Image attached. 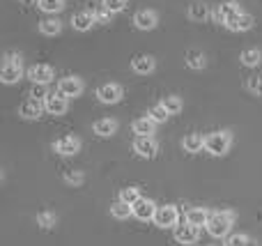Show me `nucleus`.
Listing matches in <instances>:
<instances>
[{"label": "nucleus", "instance_id": "obj_1", "mask_svg": "<svg viewBox=\"0 0 262 246\" xmlns=\"http://www.w3.org/2000/svg\"><path fill=\"white\" fill-rule=\"evenodd\" d=\"M235 223V212L232 210H221L214 212L207 221V233L212 237H228L230 235V228Z\"/></svg>", "mask_w": 262, "mask_h": 246}, {"label": "nucleus", "instance_id": "obj_2", "mask_svg": "<svg viewBox=\"0 0 262 246\" xmlns=\"http://www.w3.org/2000/svg\"><path fill=\"white\" fill-rule=\"evenodd\" d=\"M232 145V133L230 131H214L205 136V152L214 156H223Z\"/></svg>", "mask_w": 262, "mask_h": 246}, {"label": "nucleus", "instance_id": "obj_3", "mask_svg": "<svg viewBox=\"0 0 262 246\" xmlns=\"http://www.w3.org/2000/svg\"><path fill=\"white\" fill-rule=\"evenodd\" d=\"M23 76V67H21V55L18 53H7L3 62V72H0V81L5 85H14L18 78Z\"/></svg>", "mask_w": 262, "mask_h": 246}, {"label": "nucleus", "instance_id": "obj_4", "mask_svg": "<svg viewBox=\"0 0 262 246\" xmlns=\"http://www.w3.org/2000/svg\"><path fill=\"white\" fill-rule=\"evenodd\" d=\"M44 106L51 115H64L69 108V97H64L62 92H49V97L44 99Z\"/></svg>", "mask_w": 262, "mask_h": 246}, {"label": "nucleus", "instance_id": "obj_5", "mask_svg": "<svg viewBox=\"0 0 262 246\" xmlns=\"http://www.w3.org/2000/svg\"><path fill=\"white\" fill-rule=\"evenodd\" d=\"M242 9H239V3H235V0H228V3H221V5H216L214 7V12H212V18L216 23H223L226 26L228 21H230L232 16H237Z\"/></svg>", "mask_w": 262, "mask_h": 246}, {"label": "nucleus", "instance_id": "obj_6", "mask_svg": "<svg viewBox=\"0 0 262 246\" xmlns=\"http://www.w3.org/2000/svg\"><path fill=\"white\" fill-rule=\"evenodd\" d=\"M177 219H180V214H177V210L172 205H163V207H157V214H154V223L159 226V228H172V226L177 223Z\"/></svg>", "mask_w": 262, "mask_h": 246}, {"label": "nucleus", "instance_id": "obj_7", "mask_svg": "<svg viewBox=\"0 0 262 246\" xmlns=\"http://www.w3.org/2000/svg\"><path fill=\"white\" fill-rule=\"evenodd\" d=\"M134 150H136V154L143 156V159H152L159 152V143L154 141L152 136H138L134 141Z\"/></svg>", "mask_w": 262, "mask_h": 246}, {"label": "nucleus", "instance_id": "obj_8", "mask_svg": "<svg viewBox=\"0 0 262 246\" xmlns=\"http://www.w3.org/2000/svg\"><path fill=\"white\" fill-rule=\"evenodd\" d=\"M46 110V106H44V101L41 99H26L21 106H18V115L21 118H26V120H37L41 113Z\"/></svg>", "mask_w": 262, "mask_h": 246}, {"label": "nucleus", "instance_id": "obj_9", "mask_svg": "<svg viewBox=\"0 0 262 246\" xmlns=\"http://www.w3.org/2000/svg\"><path fill=\"white\" fill-rule=\"evenodd\" d=\"M53 150L58 152V154L72 156V154H76V152L81 150V141H78L76 136H62V138H58V141L53 143Z\"/></svg>", "mask_w": 262, "mask_h": 246}, {"label": "nucleus", "instance_id": "obj_10", "mask_svg": "<svg viewBox=\"0 0 262 246\" xmlns=\"http://www.w3.org/2000/svg\"><path fill=\"white\" fill-rule=\"evenodd\" d=\"M97 97H99L101 104H118L122 99V87L118 83H106V85H101L97 90Z\"/></svg>", "mask_w": 262, "mask_h": 246}, {"label": "nucleus", "instance_id": "obj_11", "mask_svg": "<svg viewBox=\"0 0 262 246\" xmlns=\"http://www.w3.org/2000/svg\"><path fill=\"white\" fill-rule=\"evenodd\" d=\"M28 78H30L32 83H51L55 78V72L51 64H35V67L28 69Z\"/></svg>", "mask_w": 262, "mask_h": 246}, {"label": "nucleus", "instance_id": "obj_12", "mask_svg": "<svg viewBox=\"0 0 262 246\" xmlns=\"http://www.w3.org/2000/svg\"><path fill=\"white\" fill-rule=\"evenodd\" d=\"M159 23V16L157 12H152V9H140V12H136L134 16V26L138 28V30H154Z\"/></svg>", "mask_w": 262, "mask_h": 246}, {"label": "nucleus", "instance_id": "obj_13", "mask_svg": "<svg viewBox=\"0 0 262 246\" xmlns=\"http://www.w3.org/2000/svg\"><path fill=\"white\" fill-rule=\"evenodd\" d=\"M198 237H200L198 226L189 223V221H186V226H177L175 228V239L180 244H195L198 242Z\"/></svg>", "mask_w": 262, "mask_h": 246}, {"label": "nucleus", "instance_id": "obj_14", "mask_svg": "<svg viewBox=\"0 0 262 246\" xmlns=\"http://www.w3.org/2000/svg\"><path fill=\"white\" fill-rule=\"evenodd\" d=\"M131 207H134V216L138 221H149V219H154V214H157V205H154L152 200H147V198L136 200Z\"/></svg>", "mask_w": 262, "mask_h": 246}, {"label": "nucleus", "instance_id": "obj_15", "mask_svg": "<svg viewBox=\"0 0 262 246\" xmlns=\"http://www.w3.org/2000/svg\"><path fill=\"white\" fill-rule=\"evenodd\" d=\"M58 90L62 92L64 97H78L83 92V81L78 76H64L62 81L58 83Z\"/></svg>", "mask_w": 262, "mask_h": 246}, {"label": "nucleus", "instance_id": "obj_16", "mask_svg": "<svg viewBox=\"0 0 262 246\" xmlns=\"http://www.w3.org/2000/svg\"><path fill=\"white\" fill-rule=\"evenodd\" d=\"M226 28L228 30H232V32H246V30L253 28V16L246 14V12H239L237 16H232L230 21L226 23Z\"/></svg>", "mask_w": 262, "mask_h": 246}, {"label": "nucleus", "instance_id": "obj_17", "mask_svg": "<svg viewBox=\"0 0 262 246\" xmlns=\"http://www.w3.org/2000/svg\"><path fill=\"white\" fill-rule=\"evenodd\" d=\"M131 67H134L136 74H152L154 67H157V62H154L152 55H136L134 60H131Z\"/></svg>", "mask_w": 262, "mask_h": 246}, {"label": "nucleus", "instance_id": "obj_18", "mask_svg": "<svg viewBox=\"0 0 262 246\" xmlns=\"http://www.w3.org/2000/svg\"><path fill=\"white\" fill-rule=\"evenodd\" d=\"M209 16H212L209 5H205V3H191L189 5V18H191V21L203 23V21H207Z\"/></svg>", "mask_w": 262, "mask_h": 246}, {"label": "nucleus", "instance_id": "obj_19", "mask_svg": "<svg viewBox=\"0 0 262 246\" xmlns=\"http://www.w3.org/2000/svg\"><path fill=\"white\" fill-rule=\"evenodd\" d=\"M92 131H95L97 136H101V138H108V136H113V133L118 131V122H115V120H111V118L97 120L95 127H92Z\"/></svg>", "mask_w": 262, "mask_h": 246}, {"label": "nucleus", "instance_id": "obj_20", "mask_svg": "<svg viewBox=\"0 0 262 246\" xmlns=\"http://www.w3.org/2000/svg\"><path fill=\"white\" fill-rule=\"evenodd\" d=\"M72 26H74V30L85 32L95 26V16H92V12H78L72 16Z\"/></svg>", "mask_w": 262, "mask_h": 246}, {"label": "nucleus", "instance_id": "obj_21", "mask_svg": "<svg viewBox=\"0 0 262 246\" xmlns=\"http://www.w3.org/2000/svg\"><path fill=\"white\" fill-rule=\"evenodd\" d=\"M184 150L191 152V154H195V152H203L205 150V136L203 133H189V136L184 138Z\"/></svg>", "mask_w": 262, "mask_h": 246}, {"label": "nucleus", "instance_id": "obj_22", "mask_svg": "<svg viewBox=\"0 0 262 246\" xmlns=\"http://www.w3.org/2000/svg\"><path fill=\"white\" fill-rule=\"evenodd\" d=\"M154 129H157V122H154L152 118H138L134 122V133H138V136H152Z\"/></svg>", "mask_w": 262, "mask_h": 246}, {"label": "nucleus", "instance_id": "obj_23", "mask_svg": "<svg viewBox=\"0 0 262 246\" xmlns=\"http://www.w3.org/2000/svg\"><path fill=\"white\" fill-rule=\"evenodd\" d=\"M209 216H212V214H209L207 210H203V207H193V210L186 212V221H189V223H193V226H207Z\"/></svg>", "mask_w": 262, "mask_h": 246}, {"label": "nucleus", "instance_id": "obj_24", "mask_svg": "<svg viewBox=\"0 0 262 246\" xmlns=\"http://www.w3.org/2000/svg\"><path fill=\"white\" fill-rule=\"evenodd\" d=\"M186 64H189L191 69H205V64H207V60H205V55H203V51H198V49H191L189 53H186Z\"/></svg>", "mask_w": 262, "mask_h": 246}, {"label": "nucleus", "instance_id": "obj_25", "mask_svg": "<svg viewBox=\"0 0 262 246\" xmlns=\"http://www.w3.org/2000/svg\"><path fill=\"white\" fill-rule=\"evenodd\" d=\"M39 30H41V35H46V37H55L62 30V23H60L58 18H44V21L39 23Z\"/></svg>", "mask_w": 262, "mask_h": 246}, {"label": "nucleus", "instance_id": "obj_26", "mask_svg": "<svg viewBox=\"0 0 262 246\" xmlns=\"http://www.w3.org/2000/svg\"><path fill=\"white\" fill-rule=\"evenodd\" d=\"M262 62V53L258 49H246L242 51V64H246V67H258Z\"/></svg>", "mask_w": 262, "mask_h": 246}, {"label": "nucleus", "instance_id": "obj_27", "mask_svg": "<svg viewBox=\"0 0 262 246\" xmlns=\"http://www.w3.org/2000/svg\"><path fill=\"white\" fill-rule=\"evenodd\" d=\"M111 214H113L115 219H129V216L134 214V207L124 200H118L113 207H111Z\"/></svg>", "mask_w": 262, "mask_h": 246}, {"label": "nucleus", "instance_id": "obj_28", "mask_svg": "<svg viewBox=\"0 0 262 246\" xmlns=\"http://www.w3.org/2000/svg\"><path fill=\"white\" fill-rule=\"evenodd\" d=\"M92 16H95V23H99V26H106V23H111V16H113V12H111V9L106 7L104 3H101L99 7H95Z\"/></svg>", "mask_w": 262, "mask_h": 246}, {"label": "nucleus", "instance_id": "obj_29", "mask_svg": "<svg viewBox=\"0 0 262 246\" xmlns=\"http://www.w3.org/2000/svg\"><path fill=\"white\" fill-rule=\"evenodd\" d=\"M161 104L166 106V110H168V113H170V115H177V113H180V110H182V99H180V97H175V95H168V97H163V99H161Z\"/></svg>", "mask_w": 262, "mask_h": 246}, {"label": "nucleus", "instance_id": "obj_30", "mask_svg": "<svg viewBox=\"0 0 262 246\" xmlns=\"http://www.w3.org/2000/svg\"><path fill=\"white\" fill-rule=\"evenodd\" d=\"M149 118H152L154 120V122H166V120L168 118H170V113H168V110H166V106H163V104H157V106H152V108H149Z\"/></svg>", "mask_w": 262, "mask_h": 246}, {"label": "nucleus", "instance_id": "obj_31", "mask_svg": "<svg viewBox=\"0 0 262 246\" xmlns=\"http://www.w3.org/2000/svg\"><path fill=\"white\" fill-rule=\"evenodd\" d=\"M64 7V0H39V9L46 14H55Z\"/></svg>", "mask_w": 262, "mask_h": 246}, {"label": "nucleus", "instance_id": "obj_32", "mask_svg": "<svg viewBox=\"0 0 262 246\" xmlns=\"http://www.w3.org/2000/svg\"><path fill=\"white\" fill-rule=\"evenodd\" d=\"M120 200H124V203H129V205H134L136 200H140L138 189H136V187H127V189H122V191H120Z\"/></svg>", "mask_w": 262, "mask_h": 246}, {"label": "nucleus", "instance_id": "obj_33", "mask_svg": "<svg viewBox=\"0 0 262 246\" xmlns=\"http://www.w3.org/2000/svg\"><path fill=\"white\" fill-rule=\"evenodd\" d=\"M55 214H51V212H41V214H37V226H41V228H53L55 226Z\"/></svg>", "mask_w": 262, "mask_h": 246}, {"label": "nucleus", "instance_id": "obj_34", "mask_svg": "<svg viewBox=\"0 0 262 246\" xmlns=\"http://www.w3.org/2000/svg\"><path fill=\"white\" fill-rule=\"evenodd\" d=\"M30 97H32V99H41V101H44L46 97H49V90H46L44 83H32V87H30Z\"/></svg>", "mask_w": 262, "mask_h": 246}, {"label": "nucleus", "instance_id": "obj_35", "mask_svg": "<svg viewBox=\"0 0 262 246\" xmlns=\"http://www.w3.org/2000/svg\"><path fill=\"white\" fill-rule=\"evenodd\" d=\"M246 244H249V237H246V235H239V233L228 235L226 242H223V246H246Z\"/></svg>", "mask_w": 262, "mask_h": 246}, {"label": "nucleus", "instance_id": "obj_36", "mask_svg": "<svg viewBox=\"0 0 262 246\" xmlns=\"http://www.w3.org/2000/svg\"><path fill=\"white\" fill-rule=\"evenodd\" d=\"M83 180H85V175H83L81 170H64V182H69V184H83Z\"/></svg>", "mask_w": 262, "mask_h": 246}, {"label": "nucleus", "instance_id": "obj_37", "mask_svg": "<svg viewBox=\"0 0 262 246\" xmlns=\"http://www.w3.org/2000/svg\"><path fill=\"white\" fill-rule=\"evenodd\" d=\"M246 87H249L253 95H258L262 97V76H251L249 78V83H246Z\"/></svg>", "mask_w": 262, "mask_h": 246}, {"label": "nucleus", "instance_id": "obj_38", "mask_svg": "<svg viewBox=\"0 0 262 246\" xmlns=\"http://www.w3.org/2000/svg\"><path fill=\"white\" fill-rule=\"evenodd\" d=\"M101 3L106 5V7L111 9L113 14H118V12H122L124 7H127V0H101Z\"/></svg>", "mask_w": 262, "mask_h": 246}, {"label": "nucleus", "instance_id": "obj_39", "mask_svg": "<svg viewBox=\"0 0 262 246\" xmlns=\"http://www.w3.org/2000/svg\"><path fill=\"white\" fill-rule=\"evenodd\" d=\"M21 5H39V0H18Z\"/></svg>", "mask_w": 262, "mask_h": 246}, {"label": "nucleus", "instance_id": "obj_40", "mask_svg": "<svg viewBox=\"0 0 262 246\" xmlns=\"http://www.w3.org/2000/svg\"><path fill=\"white\" fill-rule=\"evenodd\" d=\"M246 246H258V244H255V242H251V239H249V244H246Z\"/></svg>", "mask_w": 262, "mask_h": 246}]
</instances>
